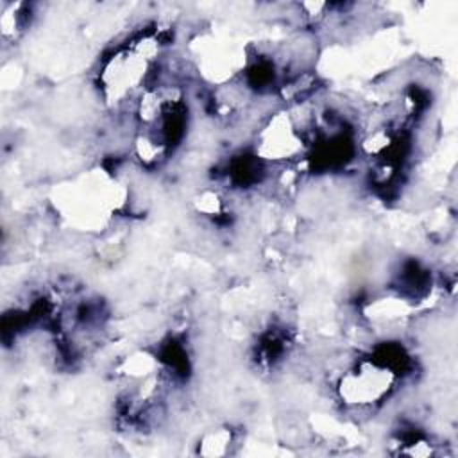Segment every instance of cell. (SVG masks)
Listing matches in <instances>:
<instances>
[{"instance_id":"7a4b0ae2","label":"cell","mask_w":458,"mask_h":458,"mask_svg":"<svg viewBox=\"0 0 458 458\" xmlns=\"http://www.w3.org/2000/svg\"><path fill=\"white\" fill-rule=\"evenodd\" d=\"M302 150L301 127L286 114L277 113L259 132L256 140V154L263 159L283 161L295 157Z\"/></svg>"},{"instance_id":"6da1fadb","label":"cell","mask_w":458,"mask_h":458,"mask_svg":"<svg viewBox=\"0 0 458 458\" xmlns=\"http://www.w3.org/2000/svg\"><path fill=\"white\" fill-rule=\"evenodd\" d=\"M394 372L374 363H361L347 370L338 383V394L344 403L356 408H369L388 395L394 386Z\"/></svg>"}]
</instances>
